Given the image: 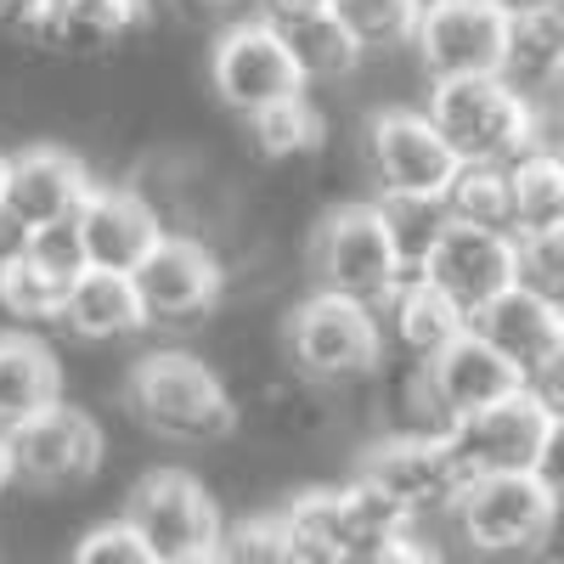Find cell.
<instances>
[{
    "instance_id": "83f0119b",
    "label": "cell",
    "mask_w": 564,
    "mask_h": 564,
    "mask_svg": "<svg viewBox=\"0 0 564 564\" xmlns=\"http://www.w3.org/2000/svg\"><path fill=\"white\" fill-rule=\"evenodd\" d=\"M423 7L430 0H334V18L356 34V45L372 57V52H401V45L417 40V23H423Z\"/></svg>"
},
{
    "instance_id": "277c9868",
    "label": "cell",
    "mask_w": 564,
    "mask_h": 564,
    "mask_svg": "<svg viewBox=\"0 0 564 564\" xmlns=\"http://www.w3.org/2000/svg\"><path fill=\"white\" fill-rule=\"evenodd\" d=\"M311 276L322 294H339L356 305L384 311L395 300V289L406 282V260L390 238V226L379 215V204H339L327 209L311 231Z\"/></svg>"
},
{
    "instance_id": "e575fe53",
    "label": "cell",
    "mask_w": 564,
    "mask_h": 564,
    "mask_svg": "<svg viewBox=\"0 0 564 564\" xmlns=\"http://www.w3.org/2000/svg\"><path fill=\"white\" fill-rule=\"evenodd\" d=\"M260 18L282 34H294V29H311L322 18H334V0H260Z\"/></svg>"
},
{
    "instance_id": "ac0fdd59",
    "label": "cell",
    "mask_w": 564,
    "mask_h": 564,
    "mask_svg": "<svg viewBox=\"0 0 564 564\" xmlns=\"http://www.w3.org/2000/svg\"><path fill=\"white\" fill-rule=\"evenodd\" d=\"M63 390H68L63 356L40 334L7 327V334H0V435L18 430V423H29V417H40V412L63 406L68 401Z\"/></svg>"
},
{
    "instance_id": "8fae6325",
    "label": "cell",
    "mask_w": 564,
    "mask_h": 564,
    "mask_svg": "<svg viewBox=\"0 0 564 564\" xmlns=\"http://www.w3.org/2000/svg\"><path fill=\"white\" fill-rule=\"evenodd\" d=\"M513 18L497 0H430L412 40L417 68L435 79H491L508 63Z\"/></svg>"
},
{
    "instance_id": "2e32d148",
    "label": "cell",
    "mask_w": 564,
    "mask_h": 564,
    "mask_svg": "<svg viewBox=\"0 0 564 564\" xmlns=\"http://www.w3.org/2000/svg\"><path fill=\"white\" fill-rule=\"evenodd\" d=\"M79 231H85L90 271H124V276H135V265L170 238L164 215L130 181H97L90 204L79 209Z\"/></svg>"
},
{
    "instance_id": "e0dca14e",
    "label": "cell",
    "mask_w": 564,
    "mask_h": 564,
    "mask_svg": "<svg viewBox=\"0 0 564 564\" xmlns=\"http://www.w3.org/2000/svg\"><path fill=\"white\" fill-rule=\"evenodd\" d=\"M423 384H430V395H435L446 423H463V417H475L486 406H502L520 390H531L525 372L513 367L508 356H497L475 327H468L452 350H441L430 367H423Z\"/></svg>"
},
{
    "instance_id": "44dd1931",
    "label": "cell",
    "mask_w": 564,
    "mask_h": 564,
    "mask_svg": "<svg viewBox=\"0 0 564 564\" xmlns=\"http://www.w3.org/2000/svg\"><path fill=\"white\" fill-rule=\"evenodd\" d=\"M148 305L135 294V276L124 271H85L74 289H68V316H63V334H74L85 350H108L124 345L135 334H148Z\"/></svg>"
},
{
    "instance_id": "74e56055",
    "label": "cell",
    "mask_w": 564,
    "mask_h": 564,
    "mask_svg": "<svg viewBox=\"0 0 564 564\" xmlns=\"http://www.w3.org/2000/svg\"><path fill=\"white\" fill-rule=\"evenodd\" d=\"M536 480L564 502V417H553V430L542 441V457H536Z\"/></svg>"
},
{
    "instance_id": "5bb4252c",
    "label": "cell",
    "mask_w": 564,
    "mask_h": 564,
    "mask_svg": "<svg viewBox=\"0 0 564 564\" xmlns=\"http://www.w3.org/2000/svg\"><path fill=\"white\" fill-rule=\"evenodd\" d=\"M553 430L547 406L520 390L502 406H486L475 417L452 423V457L463 468V480H486V475H536V457H542V441Z\"/></svg>"
},
{
    "instance_id": "8992f818",
    "label": "cell",
    "mask_w": 564,
    "mask_h": 564,
    "mask_svg": "<svg viewBox=\"0 0 564 564\" xmlns=\"http://www.w3.org/2000/svg\"><path fill=\"white\" fill-rule=\"evenodd\" d=\"M119 520L153 547L159 564L215 553L220 536H226L220 502H215V491L193 475V468H148V475L130 486Z\"/></svg>"
},
{
    "instance_id": "1f68e13d",
    "label": "cell",
    "mask_w": 564,
    "mask_h": 564,
    "mask_svg": "<svg viewBox=\"0 0 564 564\" xmlns=\"http://www.w3.org/2000/svg\"><path fill=\"white\" fill-rule=\"evenodd\" d=\"M520 289L564 311V226L520 238Z\"/></svg>"
},
{
    "instance_id": "6da1fadb",
    "label": "cell",
    "mask_w": 564,
    "mask_h": 564,
    "mask_svg": "<svg viewBox=\"0 0 564 564\" xmlns=\"http://www.w3.org/2000/svg\"><path fill=\"white\" fill-rule=\"evenodd\" d=\"M119 401L130 412L135 430H148L153 441L175 446H226L243 430L238 390L226 384V372L204 361L198 350H141L124 367Z\"/></svg>"
},
{
    "instance_id": "f35d334b",
    "label": "cell",
    "mask_w": 564,
    "mask_h": 564,
    "mask_svg": "<svg viewBox=\"0 0 564 564\" xmlns=\"http://www.w3.org/2000/svg\"><path fill=\"white\" fill-rule=\"evenodd\" d=\"M29 238H34V231H29L23 220H12L7 209H0V265L18 260V254H29Z\"/></svg>"
},
{
    "instance_id": "603a6c76",
    "label": "cell",
    "mask_w": 564,
    "mask_h": 564,
    "mask_svg": "<svg viewBox=\"0 0 564 564\" xmlns=\"http://www.w3.org/2000/svg\"><path fill=\"white\" fill-rule=\"evenodd\" d=\"M502 79L520 90V97H564V23L547 18H520L508 34V63Z\"/></svg>"
},
{
    "instance_id": "60d3db41",
    "label": "cell",
    "mask_w": 564,
    "mask_h": 564,
    "mask_svg": "<svg viewBox=\"0 0 564 564\" xmlns=\"http://www.w3.org/2000/svg\"><path fill=\"white\" fill-rule=\"evenodd\" d=\"M18 486V475H12V452H7V435H0V497H7Z\"/></svg>"
},
{
    "instance_id": "30bf717a",
    "label": "cell",
    "mask_w": 564,
    "mask_h": 564,
    "mask_svg": "<svg viewBox=\"0 0 564 564\" xmlns=\"http://www.w3.org/2000/svg\"><path fill=\"white\" fill-rule=\"evenodd\" d=\"M350 475H361L372 491H384L412 520H423V513H452V502L468 486L446 435H401V430L372 435Z\"/></svg>"
},
{
    "instance_id": "7a4b0ae2",
    "label": "cell",
    "mask_w": 564,
    "mask_h": 564,
    "mask_svg": "<svg viewBox=\"0 0 564 564\" xmlns=\"http://www.w3.org/2000/svg\"><path fill=\"white\" fill-rule=\"evenodd\" d=\"M423 113L435 119V130L446 135V148L463 164L513 170L525 153L547 148L536 102L520 97L502 74H491V79H435L423 90Z\"/></svg>"
},
{
    "instance_id": "4dcf8cb0",
    "label": "cell",
    "mask_w": 564,
    "mask_h": 564,
    "mask_svg": "<svg viewBox=\"0 0 564 564\" xmlns=\"http://www.w3.org/2000/svg\"><path fill=\"white\" fill-rule=\"evenodd\" d=\"M220 553H226V564H305L276 508L249 513V520H231L226 536H220Z\"/></svg>"
},
{
    "instance_id": "484cf974",
    "label": "cell",
    "mask_w": 564,
    "mask_h": 564,
    "mask_svg": "<svg viewBox=\"0 0 564 564\" xmlns=\"http://www.w3.org/2000/svg\"><path fill=\"white\" fill-rule=\"evenodd\" d=\"M0 311H7L12 327H23V334L63 327V316H68V282H57L45 265L18 254V260L0 265Z\"/></svg>"
},
{
    "instance_id": "3957f363",
    "label": "cell",
    "mask_w": 564,
    "mask_h": 564,
    "mask_svg": "<svg viewBox=\"0 0 564 564\" xmlns=\"http://www.w3.org/2000/svg\"><path fill=\"white\" fill-rule=\"evenodd\" d=\"M282 350H289V372H300L316 390H356L379 379L384 361V327L372 305L339 300V294H305L289 322H282Z\"/></svg>"
},
{
    "instance_id": "d4e9b609",
    "label": "cell",
    "mask_w": 564,
    "mask_h": 564,
    "mask_svg": "<svg viewBox=\"0 0 564 564\" xmlns=\"http://www.w3.org/2000/svg\"><path fill=\"white\" fill-rule=\"evenodd\" d=\"M513 186V238L564 226V148H536L508 170Z\"/></svg>"
},
{
    "instance_id": "4316f807",
    "label": "cell",
    "mask_w": 564,
    "mask_h": 564,
    "mask_svg": "<svg viewBox=\"0 0 564 564\" xmlns=\"http://www.w3.org/2000/svg\"><path fill=\"white\" fill-rule=\"evenodd\" d=\"M441 204L452 226H486V231H508L513 238V186L502 164H463Z\"/></svg>"
},
{
    "instance_id": "7402d4cb",
    "label": "cell",
    "mask_w": 564,
    "mask_h": 564,
    "mask_svg": "<svg viewBox=\"0 0 564 564\" xmlns=\"http://www.w3.org/2000/svg\"><path fill=\"white\" fill-rule=\"evenodd\" d=\"M384 316H390L395 350H401L412 367H430L441 350H452V345L468 334V316H463L441 289H430L417 271H406V282L395 289V300L384 305Z\"/></svg>"
},
{
    "instance_id": "d6a6232c",
    "label": "cell",
    "mask_w": 564,
    "mask_h": 564,
    "mask_svg": "<svg viewBox=\"0 0 564 564\" xmlns=\"http://www.w3.org/2000/svg\"><path fill=\"white\" fill-rule=\"evenodd\" d=\"M29 260L34 265H45L57 282H74L90 271V254H85V231H79V220H57V226H40L34 238H29Z\"/></svg>"
},
{
    "instance_id": "ab89813d",
    "label": "cell",
    "mask_w": 564,
    "mask_h": 564,
    "mask_svg": "<svg viewBox=\"0 0 564 564\" xmlns=\"http://www.w3.org/2000/svg\"><path fill=\"white\" fill-rule=\"evenodd\" d=\"M497 7H502L513 23H520V18H547V12L558 7V0H497Z\"/></svg>"
},
{
    "instance_id": "52a82bcc",
    "label": "cell",
    "mask_w": 564,
    "mask_h": 564,
    "mask_svg": "<svg viewBox=\"0 0 564 564\" xmlns=\"http://www.w3.org/2000/svg\"><path fill=\"white\" fill-rule=\"evenodd\" d=\"M7 452H12L18 486H29L34 497H68L102 475L108 435L79 401H63L52 412L18 423V430H7Z\"/></svg>"
},
{
    "instance_id": "9a60e30c",
    "label": "cell",
    "mask_w": 564,
    "mask_h": 564,
    "mask_svg": "<svg viewBox=\"0 0 564 564\" xmlns=\"http://www.w3.org/2000/svg\"><path fill=\"white\" fill-rule=\"evenodd\" d=\"M97 193V175L74 148L57 141H34V148L7 153V186H0V209L12 220H23L29 231L57 226V220H79V209Z\"/></svg>"
},
{
    "instance_id": "cb8c5ba5",
    "label": "cell",
    "mask_w": 564,
    "mask_h": 564,
    "mask_svg": "<svg viewBox=\"0 0 564 564\" xmlns=\"http://www.w3.org/2000/svg\"><path fill=\"white\" fill-rule=\"evenodd\" d=\"M249 130V148L254 159L265 164H300V159H316L327 148V113L316 97H294L282 108H265L254 119H243Z\"/></svg>"
},
{
    "instance_id": "d590c367",
    "label": "cell",
    "mask_w": 564,
    "mask_h": 564,
    "mask_svg": "<svg viewBox=\"0 0 564 564\" xmlns=\"http://www.w3.org/2000/svg\"><path fill=\"white\" fill-rule=\"evenodd\" d=\"M350 564H441V553L406 531V536H395V542H384V547H372V553H361V558H350Z\"/></svg>"
},
{
    "instance_id": "8d00e7d4",
    "label": "cell",
    "mask_w": 564,
    "mask_h": 564,
    "mask_svg": "<svg viewBox=\"0 0 564 564\" xmlns=\"http://www.w3.org/2000/svg\"><path fill=\"white\" fill-rule=\"evenodd\" d=\"M531 395L547 406V417H564V345L531 372Z\"/></svg>"
},
{
    "instance_id": "4fadbf2b",
    "label": "cell",
    "mask_w": 564,
    "mask_h": 564,
    "mask_svg": "<svg viewBox=\"0 0 564 564\" xmlns=\"http://www.w3.org/2000/svg\"><path fill=\"white\" fill-rule=\"evenodd\" d=\"M417 276L430 289H441L463 316H475L520 282V238L486 231V226H446L430 260L417 265Z\"/></svg>"
},
{
    "instance_id": "f1b7e54d",
    "label": "cell",
    "mask_w": 564,
    "mask_h": 564,
    "mask_svg": "<svg viewBox=\"0 0 564 564\" xmlns=\"http://www.w3.org/2000/svg\"><path fill=\"white\" fill-rule=\"evenodd\" d=\"M294 45V57H300V68H305V79L311 85H339V79H356L361 74V63H367V52L356 45V34L339 23V18H322V23H311V29H294V34H282Z\"/></svg>"
},
{
    "instance_id": "ba28073f",
    "label": "cell",
    "mask_w": 564,
    "mask_h": 564,
    "mask_svg": "<svg viewBox=\"0 0 564 564\" xmlns=\"http://www.w3.org/2000/svg\"><path fill=\"white\" fill-rule=\"evenodd\" d=\"M463 159L423 108H372L367 113V175L372 198H446Z\"/></svg>"
},
{
    "instance_id": "836d02e7",
    "label": "cell",
    "mask_w": 564,
    "mask_h": 564,
    "mask_svg": "<svg viewBox=\"0 0 564 564\" xmlns=\"http://www.w3.org/2000/svg\"><path fill=\"white\" fill-rule=\"evenodd\" d=\"M68 564H159V558L124 520H102L68 547Z\"/></svg>"
},
{
    "instance_id": "f546056e",
    "label": "cell",
    "mask_w": 564,
    "mask_h": 564,
    "mask_svg": "<svg viewBox=\"0 0 564 564\" xmlns=\"http://www.w3.org/2000/svg\"><path fill=\"white\" fill-rule=\"evenodd\" d=\"M372 204H379V215L390 226V238H395L406 271H417L423 260H430V249L441 243V231L452 226L441 198H372Z\"/></svg>"
},
{
    "instance_id": "7bdbcfd3",
    "label": "cell",
    "mask_w": 564,
    "mask_h": 564,
    "mask_svg": "<svg viewBox=\"0 0 564 564\" xmlns=\"http://www.w3.org/2000/svg\"><path fill=\"white\" fill-rule=\"evenodd\" d=\"M181 564H226V553L215 547V553H198V558H181Z\"/></svg>"
},
{
    "instance_id": "7c38bea8",
    "label": "cell",
    "mask_w": 564,
    "mask_h": 564,
    "mask_svg": "<svg viewBox=\"0 0 564 564\" xmlns=\"http://www.w3.org/2000/svg\"><path fill=\"white\" fill-rule=\"evenodd\" d=\"M231 289V265L215 243L170 231V238L135 265V294L148 305L153 327H193L226 305Z\"/></svg>"
},
{
    "instance_id": "b9f144b4",
    "label": "cell",
    "mask_w": 564,
    "mask_h": 564,
    "mask_svg": "<svg viewBox=\"0 0 564 564\" xmlns=\"http://www.w3.org/2000/svg\"><path fill=\"white\" fill-rule=\"evenodd\" d=\"M193 7H198V12H238L243 0H193Z\"/></svg>"
},
{
    "instance_id": "ee69618b",
    "label": "cell",
    "mask_w": 564,
    "mask_h": 564,
    "mask_svg": "<svg viewBox=\"0 0 564 564\" xmlns=\"http://www.w3.org/2000/svg\"><path fill=\"white\" fill-rule=\"evenodd\" d=\"M0 186H7V153H0Z\"/></svg>"
},
{
    "instance_id": "d6986e66",
    "label": "cell",
    "mask_w": 564,
    "mask_h": 564,
    "mask_svg": "<svg viewBox=\"0 0 564 564\" xmlns=\"http://www.w3.org/2000/svg\"><path fill=\"white\" fill-rule=\"evenodd\" d=\"M148 0H52V18L34 45L57 57H113L148 29Z\"/></svg>"
},
{
    "instance_id": "5b68a950",
    "label": "cell",
    "mask_w": 564,
    "mask_h": 564,
    "mask_svg": "<svg viewBox=\"0 0 564 564\" xmlns=\"http://www.w3.org/2000/svg\"><path fill=\"white\" fill-rule=\"evenodd\" d=\"M209 90L226 113L254 119L265 108L311 97V79L294 57V45L282 40V29H271L265 18H238L209 45Z\"/></svg>"
},
{
    "instance_id": "ffe728a7",
    "label": "cell",
    "mask_w": 564,
    "mask_h": 564,
    "mask_svg": "<svg viewBox=\"0 0 564 564\" xmlns=\"http://www.w3.org/2000/svg\"><path fill=\"white\" fill-rule=\"evenodd\" d=\"M468 327H475V334H480L497 356H508L513 367L525 372V379L564 345V311L547 305V300H536L531 289H520V282H513L508 294H497L486 311L468 316Z\"/></svg>"
},
{
    "instance_id": "9c48e42d",
    "label": "cell",
    "mask_w": 564,
    "mask_h": 564,
    "mask_svg": "<svg viewBox=\"0 0 564 564\" xmlns=\"http://www.w3.org/2000/svg\"><path fill=\"white\" fill-rule=\"evenodd\" d=\"M564 502L536 475H486L468 480L452 502V525L475 553H536L547 547Z\"/></svg>"
}]
</instances>
